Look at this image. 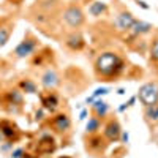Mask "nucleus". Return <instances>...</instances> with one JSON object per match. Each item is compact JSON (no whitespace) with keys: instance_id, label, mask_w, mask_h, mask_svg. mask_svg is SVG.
<instances>
[{"instance_id":"obj_22","label":"nucleus","mask_w":158,"mask_h":158,"mask_svg":"<svg viewBox=\"0 0 158 158\" xmlns=\"http://www.w3.org/2000/svg\"><path fill=\"white\" fill-rule=\"evenodd\" d=\"M21 156H22V150H21V149L13 153V158H21Z\"/></svg>"},{"instance_id":"obj_19","label":"nucleus","mask_w":158,"mask_h":158,"mask_svg":"<svg viewBox=\"0 0 158 158\" xmlns=\"http://www.w3.org/2000/svg\"><path fill=\"white\" fill-rule=\"evenodd\" d=\"M11 100L16 101V103H21V101H22V97H21V94H19L18 90H13V92H11Z\"/></svg>"},{"instance_id":"obj_18","label":"nucleus","mask_w":158,"mask_h":158,"mask_svg":"<svg viewBox=\"0 0 158 158\" xmlns=\"http://www.w3.org/2000/svg\"><path fill=\"white\" fill-rule=\"evenodd\" d=\"M150 59L153 62H158V38L152 43V48H150Z\"/></svg>"},{"instance_id":"obj_16","label":"nucleus","mask_w":158,"mask_h":158,"mask_svg":"<svg viewBox=\"0 0 158 158\" xmlns=\"http://www.w3.org/2000/svg\"><path fill=\"white\" fill-rule=\"evenodd\" d=\"M21 87H22L25 92H29V94H35V92H36L35 84H33L32 81H29V79H27V81H22V82H21Z\"/></svg>"},{"instance_id":"obj_2","label":"nucleus","mask_w":158,"mask_h":158,"mask_svg":"<svg viewBox=\"0 0 158 158\" xmlns=\"http://www.w3.org/2000/svg\"><path fill=\"white\" fill-rule=\"evenodd\" d=\"M139 100L146 104V106H150V104L158 103V85L155 82L144 84L139 89Z\"/></svg>"},{"instance_id":"obj_7","label":"nucleus","mask_w":158,"mask_h":158,"mask_svg":"<svg viewBox=\"0 0 158 158\" xmlns=\"http://www.w3.org/2000/svg\"><path fill=\"white\" fill-rule=\"evenodd\" d=\"M104 135H106V138L111 139V141L117 139L118 136H120V127H118V123L114 122V120L109 122V123L106 125V130H104Z\"/></svg>"},{"instance_id":"obj_8","label":"nucleus","mask_w":158,"mask_h":158,"mask_svg":"<svg viewBox=\"0 0 158 158\" xmlns=\"http://www.w3.org/2000/svg\"><path fill=\"white\" fill-rule=\"evenodd\" d=\"M54 127L57 128V131H67L70 128V118L65 115V114H60L54 118Z\"/></svg>"},{"instance_id":"obj_9","label":"nucleus","mask_w":158,"mask_h":158,"mask_svg":"<svg viewBox=\"0 0 158 158\" xmlns=\"http://www.w3.org/2000/svg\"><path fill=\"white\" fill-rule=\"evenodd\" d=\"M89 11H90V15H94V16H100L101 13L106 11V3L104 2H94L90 5Z\"/></svg>"},{"instance_id":"obj_3","label":"nucleus","mask_w":158,"mask_h":158,"mask_svg":"<svg viewBox=\"0 0 158 158\" xmlns=\"http://www.w3.org/2000/svg\"><path fill=\"white\" fill-rule=\"evenodd\" d=\"M63 21L67 22L70 27H79L84 22V13L77 6H70L63 11Z\"/></svg>"},{"instance_id":"obj_21","label":"nucleus","mask_w":158,"mask_h":158,"mask_svg":"<svg viewBox=\"0 0 158 158\" xmlns=\"http://www.w3.org/2000/svg\"><path fill=\"white\" fill-rule=\"evenodd\" d=\"M108 92H109V90H108L106 87H101V89H97V90H95V97H100V95H106Z\"/></svg>"},{"instance_id":"obj_13","label":"nucleus","mask_w":158,"mask_h":158,"mask_svg":"<svg viewBox=\"0 0 158 158\" xmlns=\"http://www.w3.org/2000/svg\"><path fill=\"white\" fill-rule=\"evenodd\" d=\"M10 35H11L10 27H0V48L6 44V41L10 40Z\"/></svg>"},{"instance_id":"obj_17","label":"nucleus","mask_w":158,"mask_h":158,"mask_svg":"<svg viewBox=\"0 0 158 158\" xmlns=\"http://www.w3.org/2000/svg\"><path fill=\"white\" fill-rule=\"evenodd\" d=\"M98 127H100L98 118H90L89 123H87V131H89V133H95V131L98 130Z\"/></svg>"},{"instance_id":"obj_6","label":"nucleus","mask_w":158,"mask_h":158,"mask_svg":"<svg viewBox=\"0 0 158 158\" xmlns=\"http://www.w3.org/2000/svg\"><path fill=\"white\" fill-rule=\"evenodd\" d=\"M41 84L46 87V89H54L57 84H59V76L56 74V71H51L48 70L43 77H41Z\"/></svg>"},{"instance_id":"obj_26","label":"nucleus","mask_w":158,"mask_h":158,"mask_svg":"<svg viewBox=\"0 0 158 158\" xmlns=\"http://www.w3.org/2000/svg\"><path fill=\"white\" fill-rule=\"evenodd\" d=\"M65 158H68V156H65Z\"/></svg>"},{"instance_id":"obj_14","label":"nucleus","mask_w":158,"mask_h":158,"mask_svg":"<svg viewBox=\"0 0 158 158\" xmlns=\"http://www.w3.org/2000/svg\"><path fill=\"white\" fill-rule=\"evenodd\" d=\"M43 104L48 108V109H54L56 106H57V98L54 97V95H49L48 98H43Z\"/></svg>"},{"instance_id":"obj_10","label":"nucleus","mask_w":158,"mask_h":158,"mask_svg":"<svg viewBox=\"0 0 158 158\" xmlns=\"http://www.w3.org/2000/svg\"><path fill=\"white\" fill-rule=\"evenodd\" d=\"M146 117L149 118L150 122H158V103L147 106V109H146Z\"/></svg>"},{"instance_id":"obj_24","label":"nucleus","mask_w":158,"mask_h":158,"mask_svg":"<svg viewBox=\"0 0 158 158\" xmlns=\"http://www.w3.org/2000/svg\"><path fill=\"white\" fill-rule=\"evenodd\" d=\"M123 141H125V142L128 141V135H127V133H123Z\"/></svg>"},{"instance_id":"obj_4","label":"nucleus","mask_w":158,"mask_h":158,"mask_svg":"<svg viewBox=\"0 0 158 158\" xmlns=\"http://www.w3.org/2000/svg\"><path fill=\"white\" fill-rule=\"evenodd\" d=\"M35 48H36V41H35L33 38H27V40H24V41L16 48L15 54H16V57H19V59L27 57V56H30L32 52L35 51Z\"/></svg>"},{"instance_id":"obj_11","label":"nucleus","mask_w":158,"mask_h":158,"mask_svg":"<svg viewBox=\"0 0 158 158\" xmlns=\"http://www.w3.org/2000/svg\"><path fill=\"white\" fill-rule=\"evenodd\" d=\"M131 29H135L136 33H147V32H150L152 25L150 24H146V22H141V21H136Z\"/></svg>"},{"instance_id":"obj_23","label":"nucleus","mask_w":158,"mask_h":158,"mask_svg":"<svg viewBox=\"0 0 158 158\" xmlns=\"http://www.w3.org/2000/svg\"><path fill=\"white\" fill-rule=\"evenodd\" d=\"M138 3H139V5L142 6V8H146V10L149 8V5H146V2H141V0H139V2H138Z\"/></svg>"},{"instance_id":"obj_15","label":"nucleus","mask_w":158,"mask_h":158,"mask_svg":"<svg viewBox=\"0 0 158 158\" xmlns=\"http://www.w3.org/2000/svg\"><path fill=\"white\" fill-rule=\"evenodd\" d=\"M94 108H95V111H97L98 115H104V114L108 112V104L104 103V101H97L94 104Z\"/></svg>"},{"instance_id":"obj_20","label":"nucleus","mask_w":158,"mask_h":158,"mask_svg":"<svg viewBox=\"0 0 158 158\" xmlns=\"http://www.w3.org/2000/svg\"><path fill=\"white\" fill-rule=\"evenodd\" d=\"M2 133H3L5 136L11 138L13 135H15V130H13V128H10V127H3V128H2Z\"/></svg>"},{"instance_id":"obj_12","label":"nucleus","mask_w":158,"mask_h":158,"mask_svg":"<svg viewBox=\"0 0 158 158\" xmlns=\"http://www.w3.org/2000/svg\"><path fill=\"white\" fill-rule=\"evenodd\" d=\"M67 44L71 48V49H81L82 48V38L81 36H77V35H73V36H70L68 38V41H67Z\"/></svg>"},{"instance_id":"obj_5","label":"nucleus","mask_w":158,"mask_h":158,"mask_svg":"<svg viewBox=\"0 0 158 158\" xmlns=\"http://www.w3.org/2000/svg\"><path fill=\"white\" fill-rule=\"evenodd\" d=\"M136 22V19L130 15V13H122V15H118L117 19H115V27L118 30H128L133 27V24Z\"/></svg>"},{"instance_id":"obj_1","label":"nucleus","mask_w":158,"mask_h":158,"mask_svg":"<svg viewBox=\"0 0 158 158\" xmlns=\"http://www.w3.org/2000/svg\"><path fill=\"white\" fill-rule=\"evenodd\" d=\"M122 68V60L114 52H104L97 59V71L103 76H111Z\"/></svg>"},{"instance_id":"obj_25","label":"nucleus","mask_w":158,"mask_h":158,"mask_svg":"<svg viewBox=\"0 0 158 158\" xmlns=\"http://www.w3.org/2000/svg\"><path fill=\"white\" fill-rule=\"evenodd\" d=\"M25 158H33V156H25Z\"/></svg>"}]
</instances>
